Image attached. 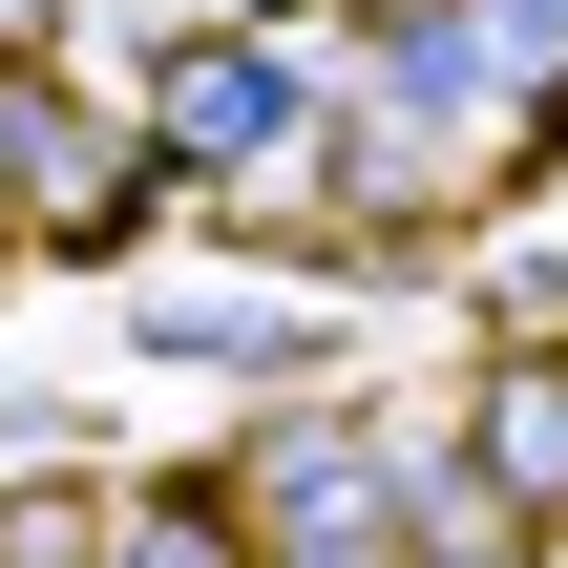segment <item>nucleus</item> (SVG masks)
Segmentation results:
<instances>
[{"label": "nucleus", "mask_w": 568, "mask_h": 568, "mask_svg": "<svg viewBox=\"0 0 568 568\" xmlns=\"http://www.w3.org/2000/svg\"><path fill=\"white\" fill-rule=\"evenodd\" d=\"M295 148H316V84H295V42H169V84H148V169L274 190Z\"/></svg>", "instance_id": "nucleus-1"}, {"label": "nucleus", "mask_w": 568, "mask_h": 568, "mask_svg": "<svg viewBox=\"0 0 568 568\" xmlns=\"http://www.w3.org/2000/svg\"><path fill=\"white\" fill-rule=\"evenodd\" d=\"M485 464H506V506H568V358L485 379Z\"/></svg>", "instance_id": "nucleus-2"}, {"label": "nucleus", "mask_w": 568, "mask_h": 568, "mask_svg": "<svg viewBox=\"0 0 568 568\" xmlns=\"http://www.w3.org/2000/svg\"><path fill=\"white\" fill-rule=\"evenodd\" d=\"M105 568H253V506H232V485H148V506L105 527Z\"/></svg>", "instance_id": "nucleus-3"}]
</instances>
